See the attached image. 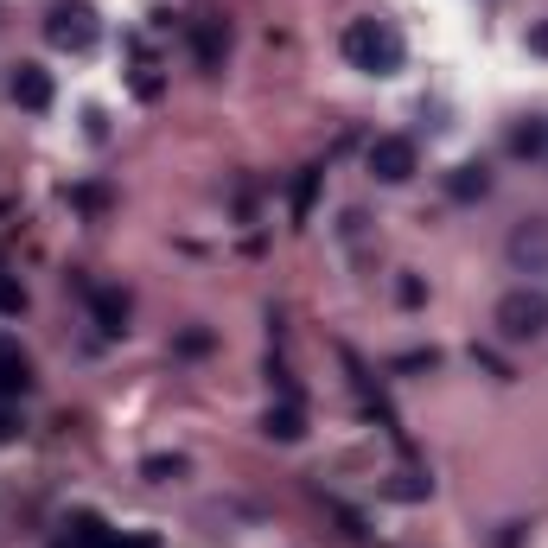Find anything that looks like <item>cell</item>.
Returning <instances> with one entry per match:
<instances>
[{"label":"cell","instance_id":"obj_9","mask_svg":"<svg viewBox=\"0 0 548 548\" xmlns=\"http://www.w3.org/2000/svg\"><path fill=\"white\" fill-rule=\"evenodd\" d=\"M447 192H453L459 204H472V198L491 192V173H485V166H453V173H447Z\"/></svg>","mask_w":548,"mask_h":548},{"label":"cell","instance_id":"obj_19","mask_svg":"<svg viewBox=\"0 0 548 548\" xmlns=\"http://www.w3.org/2000/svg\"><path fill=\"white\" fill-rule=\"evenodd\" d=\"M20 306H26V294L13 281H0V313H20Z\"/></svg>","mask_w":548,"mask_h":548},{"label":"cell","instance_id":"obj_21","mask_svg":"<svg viewBox=\"0 0 548 548\" xmlns=\"http://www.w3.org/2000/svg\"><path fill=\"white\" fill-rule=\"evenodd\" d=\"M13 434H20V415H13V408H0V447H7Z\"/></svg>","mask_w":548,"mask_h":548},{"label":"cell","instance_id":"obj_17","mask_svg":"<svg viewBox=\"0 0 548 548\" xmlns=\"http://www.w3.org/2000/svg\"><path fill=\"white\" fill-rule=\"evenodd\" d=\"M396 300H402V306H421V300H427V287H421V274H402V287H396Z\"/></svg>","mask_w":548,"mask_h":548},{"label":"cell","instance_id":"obj_11","mask_svg":"<svg viewBox=\"0 0 548 548\" xmlns=\"http://www.w3.org/2000/svg\"><path fill=\"white\" fill-rule=\"evenodd\" d=\"M510 153H523V160H542V153H548V122H523L517 134H510Z\"/></svg>","mask_w":548,"mask_h":548},{"label":"cell","instance_id":"obj_15","mask_svg":"<svg viewBox=\"0 0 548 548\" xmlns=\"http://www.w3.org/2000/svg\"><path fill=\"white\" fill-rule=\"evenodd\" d=\"M211 345H217V338L204 332V325H192V332H179V351H185V357H204Z\"/></svg>","mask_w":548,"mask_h":548},{"label":"cell","instance_id":"obj_4","mask_svg":"<svg viewBox=\"0 0 548 548\" xmlns=\"http://www.w3.org/2000/svg\"><path fill=\"white\" fill-rule=\"evenodd\" d=\"M364 166H370V179H383V185H408L415 179V141H408V134H376Z\"/></svg>","mask_w":548,"mask_h":548},{"label":"cell","instance_id":"obj_7","mask_svg":"<svg viewBox=\"0 0 548 548\" xmlns=\"http://www.w3.org/2000/svg\"><path fill=\"white\" fill-rule=\"evenodd\" d=\"M26 389H32L26 351H20V345H0V402H7V396H26Z\"/></svg>","mask_w":548,"mask_h":548},{"label":"cell","instance_id":"obj_2","mask_svg":"<svg viewBox=\"0 0 548 548\" xmlns=\"http://www.w3.org/2000/svg\"><path fill=\"white\" fill-rule=\"evenodd\" d=\"M542 332H548V300L536 294V287H510V294L498 300V338H510V345H536Z\"/></svg>","mask_w":548,"mask_h":548},{"label":"cell","instance_id":"obj_22","mask_svg":"<svg viewBox=\"0 0 548 548\" xmlns=\"http://www.w3.org/2000/svg\"><path fill=\"white\" fill-rule=\"evenodd\" d=\"M529 51H542V58H548V20H542V26H529Z\"/></svg>","mask_w":548,"mask_h":548},{"label":"cell","instance_id":"obj_13","mask_svg":"<svg viewBox=\"0 0 548 548\" xmlns=\"http://www.w3.org/2000/svg\"><path fill=\"white\" fill-rule=\"evenodd\" d=\"M141 472L153 478V485H173V478H185V459H179V453H153Z\"/></svg>","mask_w":548,"mask_h":548},{"label":"cell","instance_id":"obj_20","mask_svg":"<svg viewBox=\"0 0 548 548\" xmlns=\"http://www.w3.org/2000/svg\"><path fill=\"white\" fill-rule=\"evenodd\" d=\"M77 204H83V211H102V192H96V185H77V192H71Z\"/></svg>","mask_w":548,"mask_h":548},{"label":"cell","instance_id":"obj_6","mask_svg":"<svg viewBox=\"0 0 548 548\" xmlns=\"http://www.w3.org/2000/svg\"><path fill=\"white\" fill-rule=\"evenodd\" d=\"M51 96H58V83H51L45 64H13V102L32 115H45L51 109Z\"/></svg>","mask_w":548,"mask_h":548},{"label":"cell","instance_id":"obj_14","mask_svg":"<svg viewBox=\"0 0 548 548\" xmlns=\"http://www.w3.org/2000/svg\"><path fill=\"white\" fill-rule=\"evenodd\" d=\"M383 491H389V498H402V504H415V498H427V478H415V472H396Z\"/></svg>","mask_w":548,"mask_h":548},{"label":"cell","instance_id":"obj_10","mask_svg":"<svg viewBox=\"0 0 548 548\" xmlns=\"http://www.w3.org/2000/svg\"><path fill=\"white\" fill-rule=\"evenodd\" d=\"M268 434H274V440H300V434H306V415H300V402H281V408H268Z\"/></svg>","mask_w":548,"mask_h":548},{"label":"cell","instance_id":"obj_18","mask_svg":"<svg viewBox=\"0 0 548 548\" xmlns=\"http://www.w3.org/2000/svg\"><path fill=\"white\" fill-rule=\"evenodd\" d=\"M472 364H485L491 376H510V364H504V357H498V351H478V345H472Z\"/></svg>","mask_w":548,"mask_h":548},{"label":"cell","instance_id":"obj_24","mask_svg":"<svg viewBox=\"0 0 548 548\" xmlns=\"http://www.w3.org/2000/svg\"><path fill=\"white\" fill-rule=\"evenodd\" d=\"M542 160H548V153H542Z\"/></svg>","mask_w":548,"mask_h":548},{"label":"cell","instance_id":"obj_12","mask_svg":"<svg viewBox=\"0 0 548 548\" xmlns=\"http://www.w3.org/2000/svg\"><path fill=\"white\" fill-rule=\"evenodd\" d=\"M192 39H198V64H204V71H217V64H224V32H217V20H204Z\"/></svg>","mask_w":548,"mask_h":548},{"label":"cell","instance_id":"obj_1","mask_svg":"<svg viewBox=\"0 0 548 548\" xmlns=\"http://www.w3.org/2000/svg\"><path fill=\"white\" fill-rule=\"evenodd\" d=\"M338 45H345V58L357 64V71H370V77H396V71H402V58H408L402 32L389 26V20H351Z\"/></svg>","mask_w":548,"mask_h":548},{"label":"cell","instance_id":"obj_3","mask_svg":"<svg viewBox=\"0 0 548 548\" xmlns=\"http://www.w3.org/2000/svg\"><path fill=\"white\" fill-rule=\"evenodd\" d=\"M45 39L58 51H96V39H102L96 7H90V0H58V7L45 13Z\"/></svg>","mask_w":548,"mask_h":548},{"label":"cell","instance_id":"obj_16","mask_svg":"<svg viewBox=\"0 0 548 548\" xmlns=\"http://www.w3.org/2000/svg\"><path fill=\"white\" fill-rule=\"evenodd\" d=\"M440 364V351H402L396 357V370H408V376H415V370H434Z\"/></svg>","mask_w":548,"mask_h":548},{"label":"cell","instance_id":"obj_8","mask_svg":"<svg viewBox=\"0 0 548 548\" xmlns=\"http://www.w3.org/2000/svg\"><path fill=\"white\" fill-rule=\"evenodd\" d=\"M90 313H96L102 332H128V300L115 287H90Z\"/></svg>","mask_w":548,"mask_h":548},{"label":"cell","instance_id":"obj_5","mask_svg":"<svg viewBox=\"0 0 548 548\" xmlns=\"http://www.w3.org/2000/svg\"><path fill=\"white\" fill-rule=\"evenodd\" d=\"M510 268L517 274H548V217H523V224H510Z\"/></svg>","mask_w":548,"mask_h":548},{"label":"cell","instance_id":"obj_23","mask_svg":"<svg viewBox=\"0 0 548 548\" xmlns=\"http://www.w3.org/2000/svg\"><path fill=\"white\" fill-rule=\"evenodd\" d=\"M115 548H160L153 536H115Z\"/></svg>","mask_w":548,"mask_h":548}]
</instances>
